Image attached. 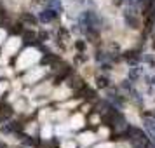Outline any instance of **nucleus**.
Segmentation results:
<instances>
[{
	"label": "nucleus",
	"instance_id": "1",
	"mask_svg": "<svg viewBox=\"0 0 155 148\" xmlns=\"http://www.w3.org/2000/svg\"><path fill=\"white\" fill-rule=\"evenodd\" d=\"M11 115H12V110H11V106H9V105H4V103H0V120L9 119Z\"/></svg>",
	"mask_w": 155,
	"mask_h": 148
},
{
	"label": "nucleus",
	"instance_id": "2",
	"mask_svg": "<svg viewBox=\"0 0 155 148\" xmlns=\"http://www.w3.org/2000/svg\"><path fill=\"white\" fill-rule=\"evenodd\" d=\"M56 18V12L54 11H44L42 14H40V19L42 21H51V19H54Z\"/></svg>",
	"mask_w": 155,
	"mask_h": 148
},
{
	"label": "nucleus",
	"instance_id": "3",
	"mask_svg": "<svg viewBox=\"0 0 155 148\" xmlns=\"http://www.w3.org/2000/svg\"><path fill=\"white\" fill-rule=\"evenodd\" d=\"M52 61H56V58L54 56H45L42 59V63H52Z\"/></svg>",
	"mask_w": 155,
	"mask_h": 148
},
{
	"label": "nucleus",
	"instance_id": "4",
	"mask_svg": "<svg viewBox=\"0 0 155 148\" xmlns=\"http://www.w3.org/2000/svg\"><path fill=\"white\" fill-rule=\"evenodd\" d=\"M25 38H26V42H31V40L35 38V35H33V33H26V35H25Z\"/></svg>",
	"mask_w": 155,
	"mask_h": 148
},
{
	"label": "nucleus",
	"instance_id": "5",
	"mask_svg": "<svg viewBox=\"0 0 155 148\" xmlns=\"http://www.w3.org/2000/svg\"><path fill=\"white\" fill-rule=\"evenodd\" d=\"M23 19H26V21H35V19H33V16H30V14H23Z\"/></svg>",
	"mask_w": 155,
	"mask_h": 148
},
{
	"label": "nucleus",
	"instance_id": "6",
	"mask_svg": "<svg viewBox=\"0 0 155 148\" xmlns=\"http://www.w3.org/2000/svg\"><path fill=\"white\" fill-rule=\"evenodd\" d=\"M98 84L101 85V87H105V85H106V78H99V80H98Z\"/></svg>",
	"mask_w": 155,
	"mask_h": 148
},
{
	"label": "nucleus",
	"instance_id": "7",
	"mask_svg": "<svg viewBox=\"0 0 155 148\" xmlns=\"http://www.w3.org/2000/svg\"><path fill=\"white\" fill-rule=\"evenodd\" d=\"M0 148H7V146H5V145H4V143H0Z\"/></svg>",
	"mask_w": 155,
	"mask_h": 148
}]
</instances>
